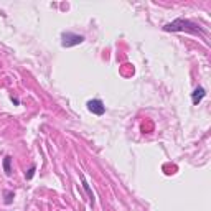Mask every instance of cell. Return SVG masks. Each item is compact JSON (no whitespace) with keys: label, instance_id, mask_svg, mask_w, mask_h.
<instances>
[{"label":"cell","instance_id":"6da1fadb","mask_svg":"<svg viewBox=\"0 0 211 211\" xmlns=\"http://www.w3.org/2000/svg\"><path fill=\"white\" fill-rule=\"evenodd\" d=\"M163 32H186V33H195V35H206V30L203 27H200L198 23L191 22V20H185V18H177L173 22L167 23L163 27Z\"/></svg>","mask_w":211,"mask_h":211},{"label":"cell","instance_id":"7a4b0ae2","mask_svg":"<svg viewBox=\"0 0 211 211\" xmlns=\"http://www.w3.org/2000/svg\"><path fill=\"white\" fill-rule=\"evenodd\" d=\"M83 42H84L83 35H78V33H73V32H63V35H61L63 48H71V46L81 45Z\"/></svg>","mask_w":211,"mask_h":211},{"label":"cell","instance_id":"3957f363","mask_svg":"<svg viewBox=\"0 0 211 211\" xmlns=\"http://www.w3.org/2000/svg\"><path fill=\"white\" fill-rule=\"evenodd\" d=\"M86 106H87V110L96 115H102L106 112V106L101 99H91V101H87Z\"/></svg>","mask_w":211,"mask_h":211},{"label":"cell","instance_id":"277c9868","mask_svg":"<svg viewBox=\"0 0 211 211\" xmlns=\"http://www.w3.org/2000/svg\"><path fill=\"white\" fill-rule=\"evenodd\" d=\"M206 96V91H204V87H201V86H198L195 91L191 92V101H193V104L195 106H198L201 101H203V97Z\"/></svg>","mask_w":211,"mask_h":211},{"label":"cell","instance_id":"5b68a950","mask_svg":"<svg viewBox=\"0 0 211 211\" xmlns=\"http://www.w3.org/2000/svg\"><path fill=\"white\" fill-rule=\"evenodd\" d=\"M81 183H83V188H84V191L87 193V196H89L91 204H94V195H92V190H91V186H89V183H87V180L84 178L83 173H81Z\"/></svg>","mask_w":211,"mask_h":211},{"label":"cell","instance_id":"8992f818","mask_svg":"<svg viewBox=\"0 0 211 211\" xmlns=\"http://www.w3.org/2000/svg\"><path fill=\"white\" fill-rule=\"evenodd\" d=\"M3 172L7 177H10L12 175V157L10 155H5L3 157Z\"/></svg>","mask_w":211,"mask_h":211},{"label":"cell","instance_id":"52a82bcc","mask_svg":"<svg viewBox=\"0 0 211 211\" xmlns=\"http://www.w3.org/2000/svg\"><path fill=\"white\" fill-rule=\"evenodd\" d=\"M35 172H37V165L33 163V165H32L30 168H28V172L25 173V178H27V180H32V178L35 177Z\"/></svg>","mask_w":211,"mask_h":211},{"label":"cell","instance_id":"ba28073f","mask_svg":"<svg viewBox=\"0 0 211 211\" xmlns=\"http://www.w3.org/2000/svg\"><path fill=\"white\" fill-rule=\"evenodd\" d=\"M3 195H5V204H12V201H13V198H15V193L13 191H5Z\"/></svg>","mask_w":211,"mask_h":211},{"label":"cell","instance_id":"9c48e42d","mask_svg":"<svg viewBox=\"0 0 211 211\" xmlns=\"http://www.w3.org/2000/svg\"><path fill=\"white\" fill-rule=\"evenodd\" d=\"M12 102H13V104H17V106L20 104V101H18V99H17V97H12Z\"/></svg>","mask_w":211,"mask_h":211}]
</instances>
